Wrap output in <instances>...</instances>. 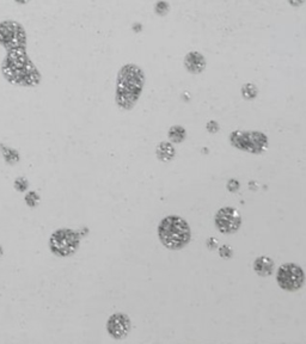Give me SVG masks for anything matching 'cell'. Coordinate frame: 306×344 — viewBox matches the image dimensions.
<instances>
[{
    "mask_svg": "<svg viewBox=\"0 0 306 344\" xmlns=\"http://www.w3.org/2000/svg\"><path fill=\"white\" fill-rule=\"evenodd\" d=\"M145 86V73L135 64L124 65L116 77L115 101L119 108L132 110Z\"/></svg>",
    "mask_w": 306,
    "mask_h": 344,
    "instance_id": "cell-1",
    "label": "cell"
},
{
    "mask_svg": "<svg viewBox=\"0 0 306 344\" xmlns=\"http://www.w3.org/2000/svg\"><path fill=\"white\" fill-rule=\"evenodd\" d=\"M3 73L10 82L26 86H35L40 83L41 75L27 54L26 48L8 52L3 62Z\"/></svg>",
    "mask_w": 306,
    "mask_h": 344,
    "instance_id": "cell-2",
    "label": "cell"
},
{
    "mask_svg": "<svg viewBox=\"0 0 306 344\" xmlns=\"http://www.w3.org/2000/svg\"><path fill=\"white\" fill-rule=\"evenodd\" d=\"M158 238L169 250H181L191 243V226L182 216H165L158 225Z\"/></svg>",
    "mask_w": 306,
    "mask_h": 344,
    "instance_id": "cell-3",
    "label": "cell"
},
{
    "mask_svg": "<svg viewBox=\"0 0 306 344\" xmlns=\"http://www.w3.org/2000/svg\"><path fill=\"white\" fill-rule=\"evenodd\" d=\"M228 139L234 149L252 154H262L269 145V140L265 133L257 131H234Z\"/></svg>",
    "mask_w": 306,
    "mask_h": 344,
    "instance_id": "cell-4",
    "label": "cell"
},
{
    "mask_svg": "<svg viewBox=\"0 0 306 344\" xmlns=\"http://www.w3.org/2000/svg\"><path fill=\"white\" fill-rule=\"evenodd\" d=\"M80 245V236L69 228H60L52 234L49 248L59 257H68L76 254Z\"/></svg>",
    "mask_w": 306,
    "mask_h": 344,
    "instance_id": "cell-5",
    "label": "cell"
},
{
    "mask_svg": "<svg viewBox=\"0 0 306 344\" xmlns=\"http://www.w3.org/2000/svg\"><path fill=\"white\" fill-rule=\"evenodd\" d=\"M0 44L6 49V52L27 48V34L24 28L13 20L0 23Z\"/></svg>",
    "mask_w": 306,
    "mask_h": 344,
    "instance_id": "cell-6",
    "label": "cell"
},
{
    "mask_svg": "<svg viewBox=\"0 0 306 344\" xmlns=\"http://www.w3.org/2000/svg\"><path fill=\"white\" fill-rule=\"evenodd\" d=\"M305 275L301 266L295 263H285L280 265L276 274V282L286 292H297L302 287Z\"/></svg>",
    "mask_w": 306,
    "mask_h": 344,
    "instance_id": "cell-7",
    "label": "cell"
},
{
    "mask_svg": "<svg viewBox=\"0 0 306 344\" xmlns=\"http://www.w3.org/2000/svg\"><path fill=\"white\" fill-rule=\"evenodd\" d=\"M214 224L219 232L224 234H233L238 232L242 226L241 214L233 207H224L217 212Z\"/></svg>",
    "mask_w": 306,
    "mask_h": 344,
    "instance_id": "cell-8",
    "label": "cell"
},
{
    "mask_svg": "<svg viewBox=\"0 0 306 344\" xmlns=\"http://www.w3.org/2000/svg\"><path fill=\"white\" fill-rule=\"evenodd\" d=\"M132 329L131 319L125 313H114L107 322V331L115 339H124Z\"/></svg>",
    "mask_w": 306,
    "mask_h": 344,
    "instance_id": "cell-9",
    "label": "cell"
},
{
    "mask_svg": "<svg viewBox=\"0 0 306 344\" xmlns=\"http://www.w3.org/2000/svg\"><path fill=\"white\" fill-rule=\"evenodd\" d=\"M184 67L192 75H200L206 68L205 56L199 52H189L184 58Z\"/></svg>",
    "mask_w": 306,
    "mask_h": 344,
    "instance_id": "cell-10",
    "label": "cell"
},
{
    "mask_svg": "<svg viewBox=\"0 0 306 344\" xmlns=\"http://www.w3.org/2000/svg\"><path fill=\"white\" fill-rule=\"evenodd\" d=\"M254 270L257 275L266 277L272 275L274 272V262L268 256H260L254 262Z\"/></svg>",
    "mask_w": 306,
    "mask_h": 344,
    "instance_id": "cell-11",
    "label": "cell"
},
{
    "mask_svg": "<svg viewBox=\"0 0 306 344\" xmlns=\"http://www.w3.org/2000/svg\"><path fill=\"white\" fill-rule=\"evenodd\" d=\"M156 156L158 159L163 163H169V161L174 160V158L176 157V150L174 145L171 142H160L159 145L157 146L156 150Z\"/></svg>",
    "mask_w": 306,
    "mask_h": 344,
    "instance_id": "cell-12",
    "label": "cell"
},
{
    "mask_svg": "<svg viewBox=\"0 0 306 344\" xmlns=\"http://www.w3.org/2000/svg\"><path fill=\"white\" fill-rule=\"evenodd\" d=\"M168 136L172 143H182L187 138V131L182 126H172L169 129Z\"/></svg>",
    "mask_w": 306,
    "mask_h": 344,
    "instance_id": "cell-13",
    "label": "cell"
},
{
    "mask_svg": "<svg viewBox=\"0 0 306 344\" xmlns=\"http://www.w3.org/2000/svg\"><path fill=\"white\" fill-rule=\"evenodd\" d=\"M242 94L244 96L245 100H254L257 96V89L254 84H245L242 87Z\"/></svg>",
    "mask_w": 306,
    "mask_h": 344,
    "instance_id": "cell-14",
    "label": "cell"
},
{
    "mask_svg": "<svg viewBox=\"0 0 306 344\" xmlns=\"http://www.w3.org/2000/svg\"><path fill=\"white\" fill-rule=\"evenodd\" d=\"M169 11H170V5H169V3L165 2V0H160V2H158L157 4L154 5V12H156L158 16L163 17L165 15H168Z\"/></svg>",
    "mask_w": 306,
    "mask_h": 344,
    "instance_id": "cell-15",
    "label": "cell"
},
{
    "mask_svg": "<svg viewBox=\"0 0 306 344\" xmlns=\"http://www.w3.org/2000/svg\"><path fill=\"white\" fill-rule=\"evenodd\" d=\"M207 131L210 133H217L219 131V126H218L216 121H210L208 122V125H207Z\"/></svg>",
    "mask_w": 306,
    "mask_h": 344,
    "instance_id": "cell-16",
    "label": "cell"
},
{
    "mask_svg": "<svg viewBox=\"0 0 306 344\" xmlns=\"http://www.w3.org/2000/svg\"><path fill=\"white\" fill-rule=\"evenodd\" d=\"M305 0H288V3H290L291 6H293V8H300V6L304 4Z\"/></svg>",
    "mask_w": 306,
    "mask_h": 344,
    "instance_id": "cell-17",
    "label": "cell"
},
{
    "mask_svg": "<svg viewBox=\"0 0 306 344\" xmlns=\"http://www.w3.org/2000/svg\"><path fill=\"white\" fill-rule=\"evenodd\" d=\"M17 3H19V4H27V3H29L30 0H16Z\"/></svg>",
    "mask_w": 306,
    "mask_h": 344,
    "instance_id": "cell-18",
    "label": "cell"
}]
</instances>
